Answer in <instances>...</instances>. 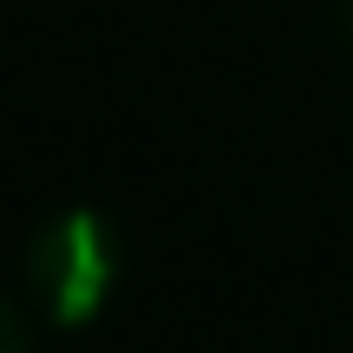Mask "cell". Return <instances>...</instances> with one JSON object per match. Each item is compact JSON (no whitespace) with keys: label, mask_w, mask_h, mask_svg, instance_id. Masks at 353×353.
Instances as JSON below:
<instances>
[{"label":"cell","mask_w":353,"mask_h":353,"mask_svg":"<svg viewBox=\"0 0 353 353\" xmlns=\"http://www.w3.org/2000/svg\"><path fill=\"white\" fill-rule=\"evenodd\" d=\"M334 33H341V46L353 52V0H334Z\"/></svg>","instance_id":"3"},{"label":"cell","mask_w":353,"mask_h":353,"mask_svg":"<svg viewBox=\"0 0 353 353\" xmlns=\"http://www.w3.org/2000/svg\"><path fill=\"white\" fill-rule=\"evenodd\" d=\"M0 353H33V327H26V314L0 294Z\"/></svg>","instance_id":"2"},{"label":"cell","mask_w":353,"mask_h":353,"mask_svg":"<svg viewBox=\"0 0 353 353\" xmlns=\"http://www.w3.org/2000/svg\"><path fill=\"white\" fill-rule=\"evenodd\" d=\"M112 281H118V236L99 210H65L39 223V236L26 242V288H33L39 314L59 327L92 321Z\"/></svg>","instance_id":"1"}]
</instances>
